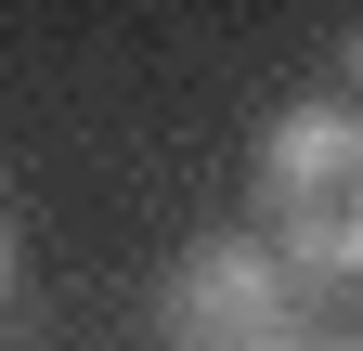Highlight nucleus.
Masks as SVG:
<instances>
[{
	"instance_id": "1",
	"label": "nucleus",
	"mask_w": 363,
	"mask_h": 351,
	"mask_svg": "<svg viewBox=\"0 0 363 351\" xmlns=\"http://www.w3.org/2000/svg\"><path fill=\"white\" fill-rule=\"evenodd\" d=\"M259 247L286 274H363V104H286L259 130Z\"/></svg>"
},
{
	"instance_id": "2",
	"label": "nucleus",
	"mask_w": 363,
	"mask_h": 351,
	"mask_svg": "<svg viewBox=\"0 0 363 351\" xmlns=\"http://www.w3.org/2000/svg\"><path fill=\"white\" fill-rule=\"evenodd\" d=\"M298 286L311 274H286L259 234H195L156 286V338L169 351H311Z\"/></svg>"
},
{
	"instance_id": "3",
	"label": "nucleus",
	"mask_w": 363,
	"mask_h": 351,
	"mask_svg": "<svg viewBox=\"0 0 363 351\" xmlns=\"http://www.w3.org/2000/svg\"><path fill=\"white\" fill-rule=\"evenodd\" d=\"M0 299H13V208H0Z\"/></svg>"
},
{
	"instance_id": "4",
	"label": "nucleus",
	"mask_w": 363,
	"mask_h": 351,
	"mask_svg": "<svg viewBox=\"0 0 363 351\" xmlns=\"http://www.w3.org/2000/svg\"><path fill=\"white\" fill-rule=\"evenodd\" d=\"M311 351H363V338H311Z\"/></svg>"
},
{
	"instance_id": "5",
	"label": "nucleus",
	"mask_w": 363,
	"mask_h": 351,
	"mask_svg": "<svg viewBox=\"0 0 363 351\" xmlns=\"http://www.w3.org/2000/svg\"><path fill=\"white\" fill-rule=\"evenodd\" d=\"M350 78H363V39H350Z\"/></svg>"
}]
</instances>
